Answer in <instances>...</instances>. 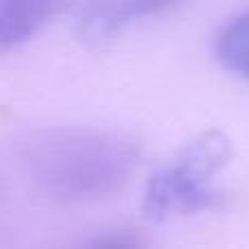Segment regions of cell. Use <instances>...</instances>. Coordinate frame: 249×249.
<instances>
[{"mask_svg":"<svg viewBox=\"0 0 249 249\" xmlns=\"http://www.w3.org/2000/svg\"><path fill=\"white\" fill-rule=\"evenodd\" d=\"M26 164L46 195L61 201H90L123 188L138 166V149L118 133L66 129L37 138Z\"/></svg>","mask_w":249,"mask_h":249,"instance_id":"1","label":"cell"},{"mask_svg":"<svg viewBox=\"0 0 249 249\" xmlns=\"http://www.w3.org/2000/svg\"><path fill=\"white\" fill-rule=\"evenodd\" d=\"M234 155L232 140L219 129L199 133L179 151L173 162L160 168L144 190L142 212L146 219L162 221L173 214L216 210L225 195L214 188L219 175Z\"/></svg>","mask_w":249,"mask_h":249,"instance_id":"2","label":"cell"},{"mask_svg":"<svg viewBox=\"0 0 249 249\" xmlns=\"http://www.w3.org/2000/svg\"><path fill=\"white\" fill-rule=\"evenodd\" d=\"M179 0H70L72 29L88 46H105L131 22L168 9Z\"/></svg>","mask_w":249,"mask_h":249,"instance_id":"3","label":"cell"},{"mask_svg":"<svg viewBox=\"0 0 249 249\" xmlns=\"http://www.w3.org/2000/svg\"><path fill=\"white\" fill-rule=\"evenodd\" d=\"M59 4L61 0H0V53L33 37Z\"/></svg>","mask_w":249,"mask_h":249,"instance_id":"4","label":"cell"},{"mask_svg":"<svg viewBox=\"0 0 249 249\" xmlns=\"http://www.w3.org/2000/svg\"><path fill=\"white\" fill-rule=\"evenodd\" d=\"M214 55L225 70L249 81V9L221 26L214 39Z\"/></svg>","mask_w":249,"mask_h":249,"instance_id":"5","label":"cell"},{"mask_svg":"<svg viewBox=\"0 0 249 249\" xmlns=\"http://www.w3.org/2000/svg\"><path fill=\"white\" fill-rule=\"evenodd\" d=\"M79 249H146V245L138 234L114 230V232H103L88 238Z\"/></svg>","mask_w":249,"mask_h":249,"instance_id":"6","label":"cell"}]
</instances>
